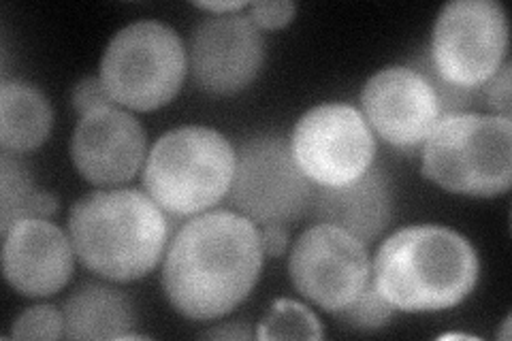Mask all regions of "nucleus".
<instances>
[{
    "instance_id": "nucleus-20",
    "label": "nucleus",
    "mask_w": 512,
    "mask_h": 341,
    "mask_svg": "<svg viewBox=\"0 0 512 341\" xmlns=\"http://www.w3.org/2000/svg\"><path fill=\"white\" fill-rule=\"evenodd\" d=\"M410 69L419 71L429 81V86L434 88L442 118L457 116V113H478L480 107H485L483 105V86H480V88H461V86L451 84V81H446L436 71L429 52H425L423 56L416 58Z\"/></svg>"
},
{
    "instance_id": "nucleus-11",
    "label": "nucleus",
    "mask_w": 512,
    "mask_h": 341,
    "mask_svg": "<svg viewBox=\"0 0 512 341\" xmlns=\"http://www.w3.org/2000/svg\"><path fill=\"white\" fill-rule=\"evenodd\" d=\"M263 62L265 41L248 15H214L192 30L188 67L195 86L207 94L242 92L261 73Z\"/></svg>"
},
{
    "instance_id": "nucleus-16",
    "label": "nucleus",
    "mask_w": 512,
    "mask_h": 341,
    "mask_svg": "<svg viewBox=\"0 0 512 341\" xmlns=\"http://www.w3.org/2000/svg\"><path fill=\"white\" fill-rule=\"evenodd\" d=\"M64 337L69 339H126L135 324L133 303L124 292L107 284H82L64 303Z\"/></svg>"
},
{
    "instance_id": "nucleus-24",
    "label": "nucleus",
    "mask_w": 512,
    "mask_h": 341,
    "mask_svg": "<svg viewBox=\"0 0 512 341\" xmlns=\"http://www.w3.org/2000/svg\"><path fill=\"white\" fill-rule=\"evenodd\" d=\"M483 105L493 111V116L512 120L510 116V60L506 58L487 84H483Z\"/></svg>"
},
{
    "instance_id": "nucleus-21",
    "label": "nucleus",
    "mask_w": 512,
    "mask_h": 341,
    "mask_svg": "<svg viewBox=\"0 0 512 341\" xmlns=\"http://www.w3.org/2000/svg\"><path fill=\"white\" fill-rule=\"evenodd\" d=\"M395 307L380 295V290L374 284V278L370 280L359 292V297L348 303L344 310L335 312L333 316L338 318L344 327L355 329V331H376L387 327L393 318Z\"/></svg>"
},
{
    "instance_id": "nucleus-18",
    "label": "nucleus",
    "mask_w": 512,
    "mask_h": 341,
    "mask_svg": "<svg viewBox=\"0 0 512 341\" xmlns=\"http://www.w3.org/2000/svg\"><path fill=\"white\" fill-rule=\"evenodd\" d=\"M58 211V201L50 192H41L32 173L18 154L3 152L0 156V233L3 237L11 226L26 218L50 220Z\"/></svg>"
},
{
    "instance_id": "nucleus-28",
    "label": "nucleus",
    "mask_w": 512,
    "mask_h": 341,
    "mask_svg": "<svg viewBox=\"0 0 512 341\" xmlns=\"http://www.w3.org/2000/svg\"><path fill=\"white\" fill-rule=\"evenodd\" d=\"M195 5L205 11H214L216 15H227V13H235V11H242L244 7H248L246 0H233V3H195Z\"/></svg>"
},
{
    "instance_id": "nucleus-19",
    "label": "nucleus",
    "mask_w": 512,
    "mask_h": 341,
    "mask_svg": "<svg viewBox=\"0 0 512 341\" xmlns=\"http://www.w3.org/2000/svg\"><path fill=\"white\" fill-rule=\"evenodd\" d=\"M259 339H320L323 329H320L318 318L297 301L280 299L271 305L269 314L263 318Z\"/></svg>"
},
{
    "instance_id": "nucleus-27",
    "label": "nucleus",
    "mask_w": 512,
    "mask_h": 341,
    "mask_svg": "<svg viewBox=\"0 0 512 341\" xmlns=\"http://www.w3.org/2000/svg\"><path fill=\"white\" fill-rule=\"evenodd\" d=\"M203 337L207 339H250L252 337V331L248 329L246 322H227L222 324V327H216L212 331H205Z\"/></svg>"
},
{
    "instance_id": "nucleus-17",
    "label": "nucleus",
    "mask_w": 512,
    "mask_h": 341,
    "mask_svg": "<svg viewBox=\"0 0 512 341\" xmlns=\"http://www.w3.org/2000/svg\"><path fill=\"white\" fill-rule=\"evenodd\" d=\"M52 107L39 88L20 79L0 86V148L9 154L37 150L52 131Z\"/></svg>"
},
{
    "instance_id": "nucleus-12",
    "label": "nucleus",
    "mask_w": 512,
    "mask_h": 341,
    "mask_svg": "<svg viewBox=\"0 0 512 341\" xmlns=\"http://www.w3.org/2000/svg\"><path fill=\"white\" fill-rule=\"evenodd\" d=\"M361 107L370 128L399 150H414L442 120L434 88L410 67H387L367 79Z\"/></svg>"
},
{
    "instance_id": "nucleus-22",
    "label": "nucleus",
    "mask_w": 512,
    "mask_h": 341,
    "mask_svg": "<svg viewBox=\"0 0 512 341\" xmlns=\"http://www.w3.org/2000/svg\"><path fill=\"white\" fill-rule=\"evenodd\" d=\"M13 339H60L64 337V316L52 305H35L13 324Z\"/></svg>"
},
{
    "instance_id": "nucleus-3",
    "label": "nucleus",
    "mask_w": 512,
    "mask_h": 341,
    "mask_svg": "<svg viewBox=\"0 0 512 341\" xmlns=\"http://www.w3.org/2000/svg\"><path fill=\"white\" fill-rule=\"evenodd\" d=\"M69 235L86 269L111 282H133L158 265L169 222L148 192L96 190L73 205Z\"/></svg>"
},
{
    "instance_id": "nucleus-10",
    "label": "nucleus",
    "mask_w": 512,
    "mask_h": 341,
    "mask_svg": "<svg viewBox=\"0 0 512 341\" xmlns=\"http://www.w3.org/2000/svg\"><path fill=\"white\" fill-rule=\"evenodd\" d=\"M288 271L301 295L329 314L355 301L372 275L365 243L331 224H314L297 239Z\"/></svg>"
},
{
    "instance_id": "nucleus-23",
    "label": "nucleus",
    "mask_w": 512,
    "mask_h": 341,
    "mask_svg": "<svg viewBox=\"0 0 512 341\" xmlns=\"http://www.w3.org/2000/svg\"><path fill=\"white\" fill-rule=\"evenodd\" d=\"M295 11L297 5L291 0H259V3L250 5L248 18L259 30H276L291 22L295 18Z\"/></svg>"
},
{
    "instance_id": "nucleus-5",
    "label": "nucleus",
    "mask_w": 512,
    "mask_h": 341,
    "mask_svg": "<svg viewBox=\"0 0 512 341\" xmlns=\"http://www.w3.org/2000/svg\"><path fill=\"white\" fill-rule=\"evenodd\" d=\"M423 175L468 197H498L512 184V120L483 113L442 118L423 148Z\"/></svg>"
},
{
    "instance_id": "nucleus-29",
    "label": "nucleus",
    "mask_w": 512,
    "mask_h": 341,
    "mask_svg": "<svg viewBox=\"0 0 512 341\" xmlns=\"http://www.w3.org/2000/svg\"><path fill=\"white\" fill-rule=\"evenodd\" d=\"M508 327H510V316L506 318V322H504V331H502L498 337H502V339H508Z\"/></svg>"
},
{
    "instance_id": "nucleus-7",
    "label": "nucleus",
    "mask_w": 512,
    "mask_h": 341,
    "mask_svg": "<svg viewBox=\"0 0 512 341\" xmlns=\"http://www.w3.org/2000/svg\"><path fill=\"white\" fill-rule=\"evenodd\" d=\"M314 186L297 165L291 141L261 135L244 141L235 152L227 203L239 216L261 226H291L308 214Z\"/></svg>"
},
{
    "instance_id": "nucleus-15",
    "label": "nucleus",
    "mask_w": 512,
    "mask_h": 341,
    "mask_svg": "<svg viewBox=\"0 0 512 341\" xmlns=\"http://www.w3.org/2000/svg\"><path fill=\"white\" fill-rule=\"evenodd\" d=\"M308 216L318 224H331L372 243L393 216L389 177L382 169L370 167L357 180L342 186H314Z\"/></svg>"
},
{
    "instance_id": "nucleus-26",
    "label": "nucleus",
    "mask_w": 512,
    "mask_h": 341,
    "mask_svg": "<svg viewBox=\"0 0 512 341\" xmlns=\"http://www.w3.org/2000/svg\"><path fill=\"white\" fill-rule=\"evenodd\" d=\"M261 233L263 254L267 256H282L288 248V226L284 224H267Z\"/></svg>"
},
{
    "instance_id": "nucleus-13",
    "label": "nucleus",
    "mask_w": 512,
    "mask_h": 341,
    "mask_svg": "<svg viewBox=\"0 0 512 341\" xmlns=\"http://www.w3.org/2000/svg\"><path fill=\"white\" fill-rule=\"evenodd\" d=\"M79 175L96 186L131 182L146 158V133L141 124L116 105L94 109L79 120L73 143Z\"/></svg>"
},
{
    "instance_id": "nucleus-14",
    "label": "nucleus",
    "mask_w": 512,
    "mask_h": 341,
    "mask_svg": "<svg viewBox=\"0 0 512 341\" xmlns=\"http://www.w3.org/2000/svg\"><path fill=\"white\" fill-rule=\"evenodd\" d=\"M73 243L50 220L26 218L5 235V280L24 297H50L73 273Z\"/></svg>"
},
{
    "instance_id": "nucleus-2",
    "label": "nucleus",
    "mask_w": 512,
    "mask_h": 341,
    "mask_svg": "<svg viewBox=\"0 0 512 341\" xmlns=\"http://www.w3.org/2000/svg\"><path fill=\"white\" fill-rule=\"evenodd\" d=\"M478 271V254L466 237L444 226L416 224L382 243L372 278L395 310L440 312L470 295Z\"/></svg>"
},
{
    "instance_id": "nucleus-9",
    "label": "nucleus",
    "mask_w": 512,
    "mask_h": 341,
    "mask_svg": "<svg viewBox=\"0 0 512 341\" xmlns=\"http://www.w3.org/2000/svg\"><path fill=\"white\" fill-rule=\"evenodd\" d=\"M301 171L318 186H342L372 167L376 141L363 113L344 103H325L303 113L291 137Z\"/></svg>"
},
{
    "instance_id": "nucleus-8",
    "label": "nucleus",
    "mask_w": 512,
    "mask_h": 341,
    "mask_svg": "<svg viewBox=\"0 0 512 341\" xmlns=\"http://www.w3.org/2000/svg\"><path fill=\"white\" fill-rule=\"evenodd\" d=\"M508 50V20L495 0H453L442 7L431 62L455 86L480 88L498 73Z\"/></svg>"
},
{
    "instance_id": "nucleus-25",
    "label": "nucleus",
    "mask_w": 512,
    "mask_h": 341,
    "mask_svg": "<svg viewBox=\"0 0 512 341\" xmlns=\"http://www.w3.org/2000/svg\"><path fill=\"white\" fill-rule=\"evenodd\" d=\"M71 101L79 116H86V113L107 105H116V101L109 96L101 77H86L79 81L71 94Z\"/></svg>"
},
{
    "instance_id": "nucleus-1",
    "label": "nucleus",
    "mask_w": 512,
    "mask_h": 341,
    "mask_svg": "<svg viewBox=\"0 0 512 341\" xmlns=\"http://www.w3.org/2000/svg\"><path fill=\"white\" fill-rule=\"evenodd\" d=\"M263 256L254 222L237 211H203L182 224L165 254V295L190 320L227 316L259 280Z\"/></svg>"
},
{
    "instance_id": "nucleus-6",
    "label": "nucleus",
    "mask_w": 512,
    "mask_h": 341,
    "mask_svg": "<svg viewBox=\"0 0 512 341\" xmlns=\"http://www.w3.org/2000/svg\"><path fill=\"white\" fill-rule=\"evenodd\" d=\"M186 77V47L163 22L128 24L109 41L101 60V79L116 103L152 111L171 103Z\"/></svg>"
},
{
    "instance_id": "nucleus-4",
    "label": "nucleus",
    "mask_w": 512,
    "mask_h": 341,
    "mask_svg": "<svg viewBox=\"0 0 512 341\" xmlns=\"http://www.w3.org/2000/svg\"><path fill=\"white\" fill-rule=\"evenodd\" d=\"M235 150L214 128L184 126L160 137L143 169V188L171 216H197L231 188Z\"/></svg>"
}]
</instances>
